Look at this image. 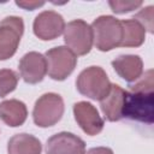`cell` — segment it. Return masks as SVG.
<instances>
[{"label":"cell","mask_w":154,"mask_h":154,"mask_svg":"<svg viewBox=\"0 0 154 154\" xmlns=\"http://www.w3.org/2000/svg\"><path fill=\"white\" fill-rule=\"evenodd\" d=\"M16 5L19 7H23L24 10H29L32 11L37 7H41L45 5L43 1H16Z\"/></svg>","instance_id":"ffe728a7"},{"label":"cell","mask_w":154,"mask_h":154,"mask_svg":"<svg viewBox=\"0 0 154 154\" xmlns=\"http://www.w3.org/2000/svg\"><path fill=\"white\" fill-rule=\"evenodd\" d=\"M125 99L126 90L118 84H112L107 95L100 100V107L106 120L118 122L123 118Z\"/></svg>","instance_id":"7c38bea8"},{"label":"cell","mask_w":154,"mask_h":154,"mask_svg":"<svg viewBox=\"0 0 154 154\" xmlns=\"http://www.w3.org/2000/svg\"><path fill=\"white\" fill-rule=\"evenodd\" d=\"M20 77L29 84H36L43 79L47 73V61L45 55L37 52H29L19 61Z\"/></svg>","instance_id":"8fae6325"},{"label":"cell","mask_w":154,"mask_h":154,"mask_svg":"<svg viewBox=\"0 0 154 154\" xmlns=\"http://www.w3.org/2000/svg\"><path fill=\"white\" fill-rule=\"evenodd\" d=\"M93 42L101 52H108L122 43L123 28L119 19L112 16H100L93 24Z\"/></svg>","instance_id":"7a4b0ae2"},{"label":"cell","mask_w":154,"mask_h":154,"mask_svg":"<svg viewBox=\"0 0 154 154\" xmlns=\"http://www.w3.org/2000/svg\"><path fill=\"white\" fill-rule=\"evenodd\" d=\"M153 18H154V7L153 6H147V7L142 8L138 13H136L132 19L137 20L144 28V30L147 29L152 34L153 28H154L153 26Z\"/></svg>","instance_id":"ac0fdd59"},{"label":"cell","mask_w":154,"mask_h":154,"mask_svg":"<svg viewBox=\"0 0 154 154\" xmlns=\"http://www.w3.org/2000/svg\"><path fill=\"white\" fill-rule=\"evenodd\" d=\"M143 2L140 0V1H108V5L109 7L112 8V11L114 13H125V12H130V11H134L136 8H138Z\"/></svg>","instance_id":"d6986e66"},{"label":"cell","mask_w":154,"mask_h":154,"mask_svg":"<svg viewBox=\"0 0 154 154\" xmlns=\"http://www.w3.org/2000/svg\"><path fill=\"white\" fill-rule=\"evenodd\" d=\"M24 31V22L20 17L10 16L0 23V60L11 58L20 42Z\"/></svg>","instance_id":"52a82bcc"},{"label":"cell","mask_w":154,"mask_h":154,"mask_svg":"<svg viewBox=\"0 0 154 154\" xmlns=\"http://www.w3.org/2000/svg\"><path fill=\"white\" fill-rule=\"evenodd\" d=\"M18 84V75L10 69L0 70V97L12 93Z\"/></svg>","instance_id":"e0dca14e"},{"label":"cell","mask_w":154,"mask_h":154,"mask_svg":"<svg viewBox=\"0 0 154 154\" xmlns=\"http://www.w3.org/2000/svg\"><path fill=\"white\" fill-rule=\"evenodd\" d=\"M28 117V109L24 102L11 99L0 102V119L8 126L16 128L24 124Z\"/></svg>","instance_id":"5bb4252c"},{"label":"cell","mask_w":154,"mask_h":154,"mask_svg":"<svg viewBox=\"0 0 154 154\" xmlns=\"http://www.w3.org/2000/svg\"><path fill=\"white\" fill-rule=\"evenodd\" d=\"M123 28V38L122 47H140L146 38L144 28L135 19H124L120 20Z\"/></svg>","instance_id":"2e32d148"},{"label":"cell","mask_w":154,"mask_h":154,"mask_svg":"<svg viewBox=\"0 0 154 154\" xmlns=\"http://www.w3.org/2000/svg\"><path fill=\"white\" fill-rule=\"evenodd\" d=\"M41 150L40 140L29 134H17L7 143L8 154H41Z\"/></svg>","instance_id":"9a60e30c"},{"label":"cell","mask_w":154,"mask_h":154,"mask_svg":"<svg viewBox=\"0 0 154 154\" xmlns=\"http://www.w3.org/2000/svg\"><path fill=\"white\" fill-rule=\"evenodd\" d=\"M32 29L38 38L49 41L59 37L64 32L65 22L60 13L55 11H43L36 16Z\"/></svg>","instance_id":"ba28073f"},{"label":"cell","mask_w":154,"mask_h":154,"mask_svg":"<svg viewBox=\"0 0 154 154\" xmlns=\"http://www.w3.org/2000/svg\"><path fill=\"white\" fill-rule=\"evenodd\" d=\"M64 41L76 57L88 54L93 46L91 26L83 19L69 22L64 29Z\"/></svg>","instance_id":"5b68a950"},{"label":"cell","mask_w":154,"mask_h":154,"mask_svg":"<svg viewBox=\"0 0 154 154\" xmlns=\"http://www.w3.org/2000/svg\"><path fill=\"white\" fill-rule=\"evenodd\" d=\"M114 71L126 82L132 83L143 73V61L138 55L123 54L112 61Z\"/></svg>","instance_id":"4fadbf2b"},{"label":"cell","mask_w":154,"mask_h":154,"mask_svg":"<svg viewBox=\"0 0 154 154\" xmlns=\"http://www.w3.org/2000/svg\"><path fill=\"white\" fill-rule=\"evenodd\" d=\"M154 71L150 69L138 79L129 83L123 118L152 124L154 119Z\"/></svg>","instance_id":"6da1fadb"},{"label":"cell","mask_w":154,"mask_h":154,"mask_svg":"<svg viewBox=\"0 0 154 154\" xmlns=\"http://www.w3.org/2000/svg\"><path fill=\"white\" fill-rule=\"evenodd\" d=\"M47 72L54 81H64L76 67L77 57L65 46L51 48L46 52Z\"/></svg>","instance_id":"8992f818"},{"label":"cell","mask_w":154,"mask_h":154,"mask_svg":"<svg viewBox=\"0 0 154 154\" xmlns=\"http://www.w3.org/2000/svg\"><path fill=\"white\" fill-rule=\"evenodd\" d=\"M111 82L100 66H89L84 69L77 77L76 87L77 90L93 100H101L111 89Z\"/></svg>","instance_id":"3957f363"},{"label":"cell","mask_w":154,"mask_h":154,"mask_svg":"<svg viewBox=\"0 0 154 154\" xmlns=\"http://www.w3.org/2000/svg\"><path fill=\"white\" fill-rule=\"evenodd\" d=\"M47 154H85L84 141L71 132H59L48 138L46 144Z\"/></svg>","instance_id":"30bf717a"},{"label":"cell","mask_w":154,"mask_h":154,"mask_svg":"<svg viewBox=\"0 0 154 154\" xmlns=\"http://www.w3.org/2000/svg\"><path fill=\"white\" fill-rule=\"evenodd\" d=\"M73 116L79 128L89 136H95L103 129V119L90 102H76L73 105Z\"/></svg>","instance_id":"9c48e42d"},{"label":"cell","mask_w":154,"mask_h":154,"mask_svg":"<svg viewBox=\"0 0 154 154\" xmlns=\"http://www.w3.org/2000/svg\"><path fill=\"white\" fill-rule=\"evenodd\" d=\"M85 154H113V150L108 147H95L90 148Z\"/></svg>","instance_id":"44dd1931"},{"label":"cell","mask_w":154,"mask_h":154,"mask_svg":"<svg viewBox=\"0 0 154 154\" xmlns=\"http://www.w3.org/2000/svg\"><path fill=\"white\" fill-rule=\"evenodd\" d=\"M64 114V101L59 94L47 93L40 96L32 109L34 123L40 128L55 125Z\"/></svg>","instance_id":"277c9868"}]
</instances>
